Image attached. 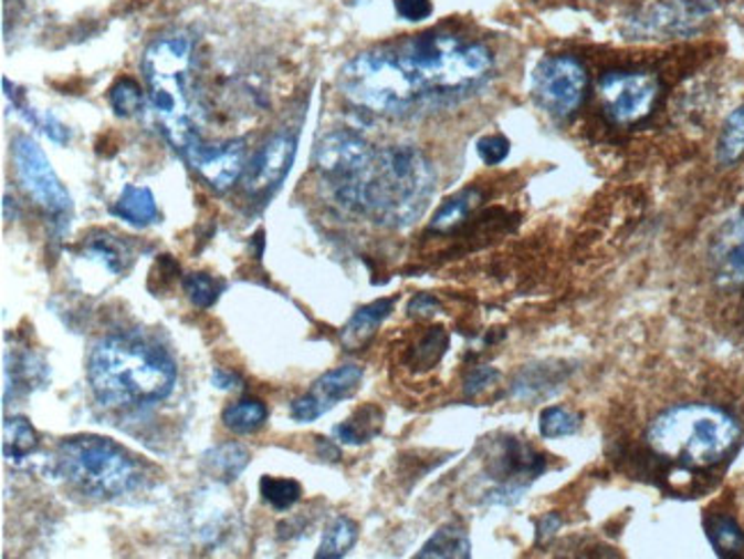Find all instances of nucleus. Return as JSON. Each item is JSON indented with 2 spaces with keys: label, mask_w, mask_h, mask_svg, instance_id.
<instances>
[{
  "label": "nucleus",
  "mask_w": 744,
  "mask_h": 559,
  "mask_svg": "<svg viewBox=\"0 0 744 559\" xmlns=\"http://www.w3.org/2000/svg\"><path fill=\"white\" fill-rule=\"evenodd\" d=\"M87 379L102 404L138 408L168 397L177 383V365L166 349L145 338L111 335L92 349Z\"/></svg>",
  "instance_id": "nucleus-1"
},
{
  "label": "nucleus",
  "mask_w": 744,
  "mask_h": 559,
  "mask_svg": "<svg viewBox=\"0 0 744 559\" xmlns=\"http://www.w3.org/2000/svg\"><path fill=\"white\" fill-rule=\"evenodd\" d=\"M433 190L436 170L425 152L412 145H392L376 152L369 170L344 197L342 207L399 229L422 218Z\"/></svg>",
  "instance_id": "nucleus-2"
},
{
  "label": "nucleus",
  "mask_w": 744,
  "mask_h": 559,
  "mask_svg": "<svg viewBox=\"0 0 744 559\" xmlns=\"http://www.w3.org/2000/svg\"><path fill=\"white\" fill-rule=\"evenodd\" d=\"M392 51L422 104L433 99L463 96L486 83L493 72L489 46L451 32H422L392 46Z\"/></svg>",
  "instance_id": "nucleus-3"
},
{
  "label": "nucleus",
  "mask_w": 744,
  "mask_h": 559,
  "mask_svg": "<svg viewBox=\"0 0 744 559\" xmlns=\"http://www.w3.org/2000/svg\"><path fill=\"white\" fill-rule=\"evenodd\" d=\"M651 449L688 468L720 464L740 441L731 413L713 404H681L660 413L649 426Z\"/></svg>",
  "instance_id": "nucleus-4"
},
{
  "label": "nucleus",
  "mask_w": 744,
  "mask_h": 559,
  "mask_svg": "<svg viewBox=\"0 0 744 559\" xmlns=\"http://www.w3.org/2000/svg\"><path fill=\"white\" fill-rule=\"evenodd\" d=\"M190 58L192 42L181 32L154 40L143 58V72L149 85L156 122L168 143L179 152L198 136L192 126L188 96Z\"/></svg>",
  "instance_id": "nucleus-5"
},
{
  "label": "nucleus",
  "mask_w": 744,
  "mask_h": 559,
  "mask_svg": "<svg viewBox=\"0 0 744 559\" xmlns=\"http://www.w3.org/2000/svg\"><path fill=\"white\" fill-rule=\"evenodd\" d=\"M60 475L90 498L113 500L140 484L136 456L102 436H74L57 445Z\"/></svg>",
  "instance_id": "nucleus-6"
},
{
  "label": "nucleus",
  "mask_w": 744,
  "mask_h": 559,
  "mask_svg": "<svg viewBox=\"0 0 744 559\" xmlns=\"http://www.w3.org/2000/svg\"><path fill=\"white\" fill-rule=\"evenodd\" d=\"M339 90L353 106L378 115H406L422 104L392 46L348 60L339 74Z\"/></svg>",
  "instance_id": "nucleus-7"
},
{
  "label": "nucleus",
  "mask_w": 744,
  "mask_h": 559,
  "mask_svg": "<svg viewBox=\"0 0 744 559\" xmlns=\"http://www.w3.org/2000/svg\"><path fill=\"white\" fill-rule=\"evenodd\" d=\"M376 152L353 131H333L314 149V168L326 182L342 205L344 197L355 188L369 170Z\"/></svg>",
  "instance_id": "nucleus-8"
},
{
  "label": "nucleus",
  "mask_w": 744,
  "mask_h": 559,
  "mask_svg": "<svg viewBox=\"0 0 744 559\" xmlns=\"http://www.w3.org/2000/svg\"><path fill=\"white\" fill-rule=\"evenodd\" d=\"M12 156L23 190L53 218L60 229L67 227L72 197L60 184L42 147L28 136H17L12 143Z\"/></svg>",
  "instance_id": "nucleus-9"
},
{
  "label": "nucleus",
  "mask_w": 744,
  "mask_h": 559,
  "mask_svg": "<svg viewBox=\"0 0 744 559\" xmlns=\"http://www.w3.org/2000/svg\"><path fill=\"white\" fill-rule=\"evenodd\" d=\"M717 10L720 0H649L626 19V30L639 38H681Z\"/></svg>",
  "instance_id": "nucleus-10"
},
{
  "label": "nucleus",
  "mask_w": 744,
  "mask_h": 559,
  "mask_svg": "<svg viewBox=\"0 0 744 559\" xmlns=\"http://www.w3.org/2000/svg\"><path fill=\"white\" fill-rule=\"evenodd\" d=\"M587 83V70L577 58L553 55L541 60L532 79V90L541 108L557 117H570L585 102Z\"/></svg>",
  "instance_id": "nucleus-11"
},
{
  "label": "nucleus",
  "mask_w": 744,
  "mask_h": 559,
  "mask_svg": "<svg viewBox=\"0 0 744 559\" xmlns=\"http://www.w3.org/2000/svg\"><path fill=\"white\" fill-rule=\"evenodd\" d=\"M600 102L614 124L630 126L649 117L658 96L660 81L649 72H609L600 79Z\"/></svg>",
  "instance_id": "nucleus-12"
},
{
  "label": "nucleus",
  "mask_w": 744,
  "mask_h": 559,
  "mask_svg": "<svg viewBox=\"0 0 744 559\" xmlns=\"http://www.w3.org/2000/svg\"><path fill=\"white\" fill-rule=\"evenodd\" d=\"M181 156L188 161V166L196 170L202 179H207L216 190H228L237 179L245 173V141H228L209 145L200 138V134L192 138L184 149Z\"/></svg>",
  "instance_id": "nucleus-13"
},
{
  "label": "nucleus",
  "mask_w": 744,
  "mask_h": 559,
  "mask_svg": "<svg viewBox=\"0 0 744 559\" xmlns=\"http://www.w3.org/2000/svg\"><path fill=\"white\" fill-rule=\"evenodd\" d=\"M298 138L291 131H280L254 152L243 173V188L252 197L275 190L294 166Z\"/></svg>",
  "instance_id": "nucleus-14"
},
{
  "label": "nucleus",
  "mask_w": 744,
  "mask_h": 559,
  "mask_svg": "<svg viewBox=\"0 0 744 559\" xmlns=\"http://www.w3.org/2000/svg\"><path fill=\"white\" fill-rule=\"evenodd\" d=\"M363 370L358 365H342L328 374H323L312 383L307 394L291 404V417L296 422H314L321 415L333 411L339 402L353 397V392L360 387Z\"/></svg>",
  "instance_id": "nucleus-15"
},
{
  "label": "nucleus",
  "mask_w": 744,
  "mask_h": 559,
  "mask_svg": "<svg viewBox=\"0 0 744 559\" xmlns=\"http://www.w3.org/2000/svg\"><path fill=\"white\" fill-rule=\"evenodd\" d=\"M713 269L724 284L744 282V211L729 220L710 250Z\"/></svg>",
  "instance_id": "nucleus-16"
},
{
  "label": "nucleus",
  "mask_w": 744,
  "mask_h": 559,
  "mask_svg": "<svg viewBox=\"0 0 744 559\" xmlns=\"http://www.w3.org/2000/svg\"><path fill=\"white\" fill-rule=\"evenodd\" d=\"M395 308V301L392 299H380V301H374L365 308H360L358 312H355L350 317V321L344 325V331H342V346L346 351H358L363 349L371 338L374 333L378 331V325L390 317Z\"/></svg>",
  "instance_id": "nucleus-17"
},
{
  "label": "nucleus",
  "mask_w": 744,
  "mask_h": 559,
  "mask_svg": "<svg viewBox=\"0 0 744 559\" xmlns=\"http://www.w3.org/2000/svg\"><path fill=\"white\" fill-rule=\"evenodd\" d=\"M113 214L134 227H147L156 222L158 207L154 200V193L147 186L126 184L117 203L113 205Z\"/></svg>",
  "instance_id": "nucleus-18"
},
{
  "label": "nucleus",
  "mask_w": 744,
  "mask_h": 559,
  "mask_svg": "<svg viewBox=\"0 0 744 559\" xmlns=\"http://www.w3.org/2000/svg\"><path fill=\"white\" fill-rule=\"evenodd\" d=\"M250 464V454L245 447L237 445V443H228V445H220L216 449H211L209 454H205L202 458V470L218 482H234L245 466Z\"/></svg>",
  "instance_id": "nucleus-19"
},
{
  "label": "nucleus",
  "mask_w": 744,
  "mask_h": 559,
  "mask_svg": "<svg viewBox=\"0 0 744 559\" xmlns=\"http://www.w3.org/2000/svg\"><path fill=\"white\" fill-rule=\"evenodd\" d=\"M470 555V537L459 525H444L417 552L419 559H468Z\"/></svg>",
  "instance_id": "nucleus-20"
},
{
  "label": "nucleus",
  "mask_w": 744,
  "mask_h": 559,
  "mask_svg": "<svg viewBox=\"0 0 744 559\" xmlns=\"http://www.w3.org/2000/svg\"><path fill=\"white\" fill-rule=\"evenodd\" d=\"M40 447V436L38 432L32 429V424L21 417V415H14V417H8L6 424H3V454L10 464L19 466L21 462H25V458L30 454H35Z\"/></svg>",
  "instance_id": "nucleus-21"
},
{
  "label": "nucleus",
  "mask_w": 744,
  "mask_h": 559,
  "mask_svg": "<svg viewBox=\"0 0 744 559\" xmlns=\"http://www.w3.org/2000/svg\"><path fill=\"white\" fill-rule=\"evenodd\" d=\"M380 426H383V411L374 404H367L355 411L346 422H342L335 434L346 445H365L380 434Z\"/></svg>",
  "instance_id": "nucleus-22"
},
{
  "label": "nucleus",
  "mask_w": 744,
  "mask_h": 559,
  "mask_svg": "<svg viewBox=\"0 0 744 559\" xmlns=\"http://www.w3.org/2000/svg\"><path fill=\"white\" fill-rule=\"evenodd\" d=\"M266 420H269V411L259 400H241L222 413L224 429H230L232 434H239V436L259 432L266 424Z\"/></svg>",
  "instance_id": "nucleus-23"
},
{
  "label": "nucleus",
  "mask_w": 744,
  "mask_h": 559,
  "mask_svg": "<svg viewBox=\"0 0 744 559\" xmlns=\"http://www.w3.org/2000/svg\"><path fill=\"white\" fill-rule=\"evenodd\" d=\"M479 203H481V193L476 188H465L457 193L454 197H449V200L440 205V209L436 211L431 220V227L436 229V232H449V229L461 225L474 211Z\"/></svg>",
  "instance_id": "nucleus-24"
},
{
  "label": "nucleus",
  "mask_w": 744,
  "mask_h": 559,
  "mask_svg": "<svg viewBox=\"0 0 744 559\" xmlns=\"http://www.w3.org/2000/svg\"><path fill=\"white\" fill-rule=\"evenodd\" d=\"M708 539L720 557H737L744 550V532L729 516H715L708 520Z\"/></svg>",
  "instance_id": "nucleus-25"
},
{
  "label": "nucleus",
  "mask_w": 744,
  "mask_h": 559,
  "mask_svg": "<svg viewBox=\"0 0 744 559\" xmlns=\"http://www.w3.org/2000/svg\"><path fill=\"white\" fill-rule=\"evenodd\" d=\"M358 541V525L350 518H337L323 535V541L316 550L318 559H339Z\"/></svg>",
  "instance_id": "nucleus-26"
},
{
  "label": "nucleus",
  "mask_w": 744,
  "mask_h": 559,
  "mask_svg": "<svg viewBox=\"0 0 744 559\" xmlns=\"http://www.w3.org/2000/svg\"><path fill=\"white\" fill-rule=\"evenodd\" d=\"M742 154H744V106L733 111L724 122V128L717 141V161L722 166H733Z\"/></svg>",
  "instance_id": "nucleus-27"
},
{
  "label": "nucleus",
  "mask_w": 744,
  "mask_h": 559,
  "mask_svg": "<svg viewBox=\"0 0 744 559\" xmlns=\"http://www.w3.org/2000/svg\"><path fill=\"white\" fill-rule=\"evenodd\" d=\"M83 257H87L90 261H96V265L104 267L113 276H119L126 269V248H124V244L115 241L108 235L90 239Z\"/></svg>",
  "instance_id": "nucleus-28"
},
{
  "label": "nucleus",
  "mask_w": 744,
  "mask_h": 559,
  "mask_svg": "<svg viewBox=\"0 0 744 559\" xmlns=\"http://www.w3.org/2000/svg\"><path fill=\"white\" fill-rule=\"evenodd\" d=\"M259 490H262L264 503L271 505L275 511L291 509L303 496V488L296 479H280V477H269V475L259 482Z\"/></svg>",
  "instance_id": "nucleus-29"
},
{
  "label": "nucleus",
  "mask_w": 744,
  "mask_h": 559,
  "mask_svg": "<svg viewBox=\"0 0 744 559\" xmlns=\"http://www.w3.org/2000/svg\"><path fill=\"white\" fill-rule=\"evenodd\" d=\"M184 291L192 306L207 310L220 299L222 282L209 273H188L184 278Z\"/></svg>",
  "instance_id": "nucleus-30"
},
{
  "label": "nucleus",
  "mask_w": 744,
  "mask_h": 559,
  "mask_svg": "<svg viewBox=\"0 0 744 559\" xmlns=\"http://www.w3.org/2000/svg\"><path fill=\"white\" fill-rule=\"evenodd\" d=\"M538 429L543 438H566L579 429V417L562 406H549L538 417Z\"/></svg>",
  "instance_id": "nucleus-31"
},
{
  "label": "nucleus",
  "mask_w": 744,
  "mask_h": 559,
  "mask_svg": "<svg viewBox=\"0 0 744 559\" xmlns=\"http://www.w3.org/2000/svg\"><path fill=\"white\" fill-rule=\"evenodd\" d=\"M143 90L134 79H119L111 87V106L119 117H132L143 108Z\"/></svg>",
  "instance_id": "nucleus-32"
},
{
  "label": "nucleus",
  "mask_w": 744,
  "mask_h": 559,
  "mask_svg": "<svg viewBox=\"0 0 744 559\" xmlns=\"http://www.w3.org/2000/svg\"><path fill=\"white\" fill-rule=\"evenodd\" d=\"M447 349V333L442 331V328H431V333L419 342L417 351H415V363L419 368H433L438 360L442 358Z\"/></svg>",
  "instance_id": "nucleus-33"
},
{
  "label": "nucleus",
  "mask_w": 744,
  "mask_h": 559,
  "mask_svg": "<svg viewBox=\"0 0 744 559\" xmlns=\"http://www.w3.org/2000/svg\"><path fill=\"white\" fill-rule=\"evenodd\" d=\"M509 149L511 145L504 136H486L476 143V152L486 166H497V163H502L509 156Z\"/></svg>",
  "instance_id": "nucleus-34"
},
{
  "label": "nucleus",
  "mask_w": 744,
  "mask_h": 559,
  "mask_svg": "<svg viewBox=\"0 0 744 559\" xmlns=\"http://www.w3.org/2000/svg\"><path fill=\"white\" fill-rule=\"evenodd\" d=\"M395 10L406 21H425L433 12L431 0H395Z\"/></svg>",
  "instance_id": "nucleus-35"
},
{
  "label": "nucleus",
  "mask_w": 744,
  "mask_h": 559,
  "mask_svg": "<svg viewBox=\"0 0 744 559\" xmlns=\"http://www.w3.org/2000/svg\"><path fill=\"white\" fill-rule=\"evenodd\" d=\"M497 379V372L491 368H476L468 381H465V392L468 394H479L481 390H486L493 381Z\"/></svg>",
  "instance_id": "nucleus-36"
},
{
  "label": "nucleus",
  "mask_w": 744,
  "mask_h": 559,
  "mask_svg": "<svg viewBox=\"0 0 744 559\" xmlns=\"http://www.w3.org/2000/svg\"><path fill=\"white\" fill-rule=\"evenodd\" d=\"M433 310H438V301L433 299V296L429 293H419L415 296V299L410 301L408 306V312L415 317V314H433Z\"/></svg>",
  "instance_id": "nucleus-37"
},
{
  "label": "nucleus",
  "mask_w": 744,
  "mask_h": 559,
  "mask_svg": "<svg viewBox=\"0 0 744 559\" xmlns=\"http://www.w3.org/2000/svg\"><path fill=\"white\" fill-rule=\"evenodd\" d=\"M559 525H562V518L557 514H547L541 525H538V541H545L555 535V530H559Z\"/></svg>",
  "instance_id": "nucleus-38"
}]
</instances>
